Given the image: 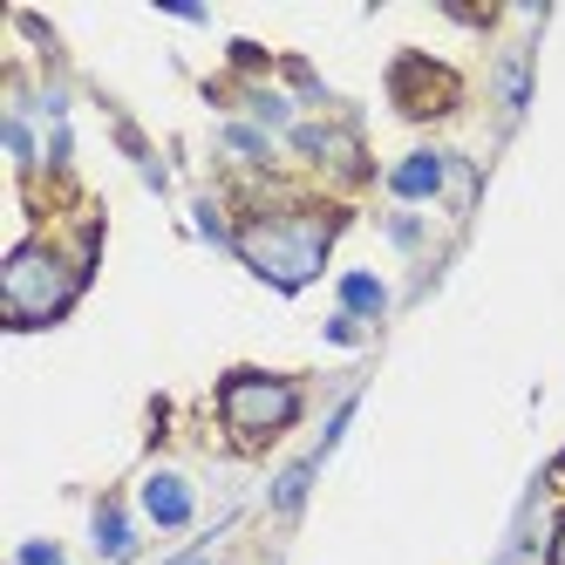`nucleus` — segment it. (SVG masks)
Here are the masks:
<instances>
[{
    "label": "nucleus",
    "mask_w": 565,
    "mask_h": 565,
    "mask_svg": "<svg viewBox=\"0 0 565 565\" xmlns=\"http://www.w3.org/2000/svg\"><path fill=\"white\" fill-rule=\"evenodd\" d=\"M436 184H443V164H436V157H409V164L395 171V191H402V198H429Z\"/></svg>",
    "instance_id": "obj_5"
},
{
    "label": "nucleus",
    "mask_w": 565,
    "mask_h": 565,
    "mask_svg": "<svg viewBox=\"0 0 565 565\" xmlns=\"http://www.w3.org/2000/svg\"><path fill=\"white\" fill-rule=\"evenodd\" d=\"M341 300H348L354 313H375V307H382V287H375L369 273H348V279H341Z\"/></svg>",
    "instance_id": "obj_7"
},
{
    "label": "nucleus",
    "mask_w": 565,
    "mask_h": 565,
    "mask_svg": "<svg viewBox=\"0 0 565 565\" xmlns=\"http://www.w3.org/2000/svg\"><path fill=\"white\" fill-rule=\"evenodd\" d=\"M96 545H103L109 558H130V524L116 518V511H96Z\"/></svg>",
    "instance_id": "obj_6"
},
{
    "label": "nucleus",
    "mask_w": 565,
    "mask_h": 565,
    "mask_svg": "<svg viewBox=\"0 0 565 565\" xmlns=\"http://www.w3.org/2000/svg\"><path fill=\"white\" fill-rule=\"evenodd\" d=\"M328 225L320 218H266L253 232H238V253H246V266L259 279H273V287H307V279L320 273V259H328Z\"/></svg>",
    "instance_id": "obj_1"
},
{
    "label": "nucleus",
    "mask_w": 565,
    "mask_h": 565,
    "mask_svg": "<svg viewBox=\"0 0 565 565\" xmlns=\"http://www.w3.org/2000/svg\"><path fill=\"white\" fill-rule=\"evenodd\" d=\"M178 565H212V558H205V552H191V558H178Z\"/></svg>",
    "instance_id": "obj_10"
},
{
    "label": "nucleus",
    "mask_w": 565,
    "mask_h": 565,
    "mask_svg": "<svg viewBox=\"0 0 565 565\" xmlns=\"http://www.w3.org/2000/svg\"><path fill=\"white\" fill-rule=\"evenodd\" d=\"M143 504L157 524H184L191 518V491H184V477H150L143 483Z\"/></svg>",
    "instance_id": "obj_4"
},
{
    "label": "nucleus",
    "mask_w": 565,
    "mask_h": 565,
    "mask_svg": "<svg viewBox=\"0 0 565 565\" xmlns=\"http://www.w3.org/2000/svg\"><path fill=\"white\" fill-rule=\"evenodd\" d=\"M75 294V273L49 253V246H21L8 259V273H0V300H8V320L14 328H42V320H55Z\"/></svg>",
    "instance_id": "obj_2"
},
{
    "label": "nucleus",
    "mask_w": 565,
    "mask_h": 565,
    "mask_svg": "<svg viewBox=\"0 0 565 565\" xmlns=\"http://www.w3.org/2000/svg\"><path fill=\"white\" fill-rule=\"evenodd\" d=\"M21 565H62V552H55V545H28Z\"/></svg>",
    "instance_id": "obj_8"
},
{
    "label": "nucleus",
    "mask_w": 565,
    "mask_h": 565,
    "mask_svg": "<svg viewBox=\"0 0 565 565\" xmlns=\"http://www.w3.org/2000/svg\"><path fill=\"white\" fill-rule=\"evenodd\" d=\"M294 416H300V395L287 382H273V375H238L225 388V423L246 443H266L273 429H287Z\"/></svg>",
    "instance_id": "obj_3"
},
{
    "label": "nucleus",
    "mask_w": 565,
    "mask_h": 565,
    "mask_svg": "<svg viewBox=\"0 0 565 565\" xmlns=\"http://www.w3.org/2000/svg\"><path fill=\"white\" fill-rule=\"evenodd\" d=\"M552 565H565V524H558V539H552Z\"/></svg>",
    "instance_id": "obj_9"
}]
</instances>
